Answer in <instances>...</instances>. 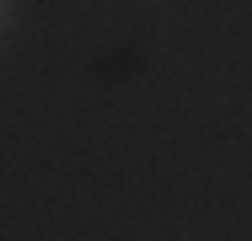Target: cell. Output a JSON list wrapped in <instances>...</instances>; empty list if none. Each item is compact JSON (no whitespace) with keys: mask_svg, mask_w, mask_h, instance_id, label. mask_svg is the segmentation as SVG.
Masks as SVG:
<instances>
[{"mask_svg":"<svg viewBox=\"0 0 252 241\" xmlns=\"http://www.w3.org/2000/svg\"><path fill=\"white\" fill-rule=\"evenodd\" d=\"M11 27V0H0V32Z\"/></svg>","mask_w":252,"mask_h":241,"instance_id":"6da1fadb","label":"cell"}]
</instances>
